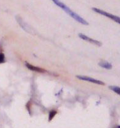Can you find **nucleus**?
<instances>
[{
	"instance_id": "nucleus-11",
	"label": "nucleus",
	"mask_w": 120,
	"mask_h": 128,
	"mask_svg": "<svg viewBox=\"0 0 120 128\" xmlns=\"http://www.w3.org/2000/svg\"><path fill=\"white\" fill-rule=\"evenodd\" d=\"M5 62V56L3 53L0 52V64L4 63Z\"/></svg>"
},
{
	"instance_id": "nucleus-3",
	"label": "nucleus",
	"mask_w": 120,
	"mask_h": 128,
	"mask_svg": "<svg viewBox=\"0 0 120 128\" xmlns=\"http://www.w3.org/2000/svg\"><path fill=\"white\" fill-rule=\"evenodd\" d=\"M77 78H79V80H81L87 81V82H90V83H92V84H99V85H105V83L102 82V81L98 80H95V78H91V77H88V76L77 75Z\"/></svg>"
},
{
	"instance_id": "nucleus-9",
	"label": "nucleus",
	"mask_w": 120,
	"mask_h": 128,
	"mask_svg": "<svg viewBox=\"0 0 120 128\" xmlns=\"http://www.w3.org/2000/svg\"><path fill=\"white\" fill-rule=\"evenodd\" d=\"M57 114V112L55 110H52L50 112V113H49V121H52V119H53L55 115Z\"/></svg>"
},
{
	"instance_id": "nucleus-10",
	"label": "nucleus",
	"mask_w": 120,
	"mask_h": 128,
	"mask_svg": "<svg viewBox=\"0 0 120 128\" xmlns=\"http://www.w3.org/2000/svg\"><path fill=\"white\" fill-rule=\"evenodd\" d=\"M52 1L54 2V4H56L57 6L59 7V8H61L62 9V8H63L64 5H65L63 2H62L61 1H59V0H52Z\"/></svg>"
},
{
	"instance_id": "nucleus-2",
	"label": "nucleus",
	"mask_w": 120,
	"mask_h": 128,
	"mask_svg": "<svg viewBox=\"0 0 120 128\" xmlns=\"http://www.w3.org/2000/svg\"><path fill=\"white\" fill-rule=\"evenodd\" d=\"M92 10L95 11V12L99 13V14H101V15L105 16V17H106V18H110L111 20L114 21V22H117L118 24H119V23H120V19H119V17H117V16L112 15V14H110V13L106 12H105V11L100 10V9H99V8H92Z\"/></svg>"
},
{
	"instance_id": "nucleus-8",
	"label": "nucleus",
	"mask_w": 120,
	"mask_h": 128,
	"mask_svg": "<svg viewBox=\"0 0 120 128\" xmlns=\"http://www.w3.org/2000/svg\"><path fill=\"white\" fill-rule=\"evenodd\" d=\"M112 91H114V92H116L117 94L119 95L120 94V88H119V87L118 86H110L109 87Z\"/></svg>"
},
{
	"instance_id": "nucleus-4",
	"label": "nucleus",
	"mask_w": 120,
	"mask_h": 128,
	"mask_svg": "<svg viewBox=\"0 0 120 128\" xmlns=\"http://www.w3.org/2000/svg\"><path fill=\"white\" fill-rule=\"evenodd\" d=\"M78 36L80 38H81L82 40H86V42H88L90 43H91V44H94V45H96L98 46H100L102 44H101V42H98V40H94V39H92V38L91 37H89V36H86V35H84L82 33H79L78 34Z\"/></svg>"
},
{
	"instance_id": "nucleus-6",
	"label": "nucleus",
	"mask_w": 120,
	"mask_h": 128,
	"mask_svg": "<svg viewBox=\"0 0 120 128\" xmlns=\"http://www.w3.org/2000/svg\"><path fill=\"white\" fill-rule=\"evenodd\" d=\"M17 22H18V23L20 24V26H21V28H22L24 30H25V31H26V32H30V33H32L31 32V28H30V26L27 25L26 23H25L23 22V20L22 19H21L20 18H17Z\"/></svg>"
},
{
	"instance_id": "nucleus-1",
	"label": "nucleus",
	"mask_w": 120,
	"mask_h": 128,
	"mask_svg": "<svg viewBox=\"0 0 120 128\" xmlns=\"http://www.w3.org/2000/svg\"><path fill=\"white\" fill-rule=\"evenodd\" d=\"M62 10L65 11L67 14H68L69 16H71L73 19H75L76 21L78 22L79 23H81V24H83V25H88V22L85 20V19H83L81 17V16H79L77 13H76L74 12H72V10H71L68 7H67L66 5H64V7L62 8Z\"/></svg>"
},
{
	"instance_id": "nucleus-7",
	"label": "nucleus",
	"mask_w": 120,
	"mask_h": 128,
	"mask_svg": "<svg viewBox=\"0 0 120 128\" xmlns=\"http://www.w3.org/2000/svg\"><path fill=\"white\" fill-rule=\"evenodd\" d=\"M99 65L100 67H102V68H104V69H106V70H111L112 69V64L107 61H105V60H102V61L99 62Z\"/></svg>"
},
{
	"instance_id": "nucleus-5",
	"label": "nucleus",
	"mask_w": 120,
	"mask_h": 128,
	"mask_svg": "<svg viewBox=\"0 0 120 128\" xmlns=\"http://www.w3.org/2000/svg\"><path fill=\"white\" fill-rule=\"evenodd\" d=\"M26 66L28 68L29 70H32V71H35V72H38V73H46V70L42 69V68H40V67H37V66H34L29 63H26Z\"/></svg>"
}]
</instances>
